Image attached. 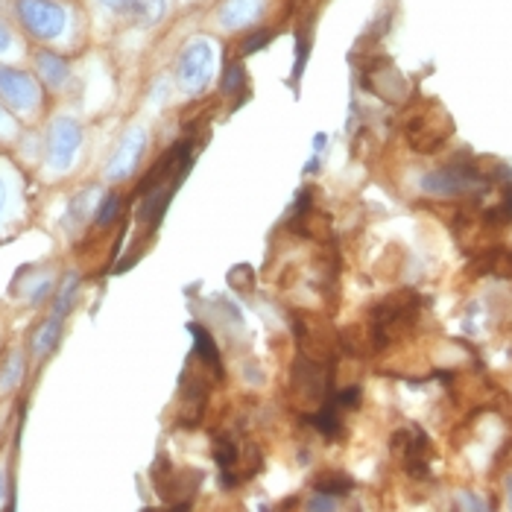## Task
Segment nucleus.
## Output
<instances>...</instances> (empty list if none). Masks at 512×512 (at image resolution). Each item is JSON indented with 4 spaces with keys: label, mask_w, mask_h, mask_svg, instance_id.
<instances>
[{
    "label": "nucleus",
    "mask_w": 512,
    "mask_h": 512,
    "mask_svg": "<svg viewBox=\"0 0 512 512\" xmlns=\"http://www.w3.org/2000/svg\"><path fill=\"white\" fill-rule=\"evenodd\" d=\"M82 147V127L74 118H56L47 129V161L50 168L67 170Z\"/></svg>",
    "instance_id": "obj_9"
},
{
    "label": "nucleus",
    "mask_w": 512,
    "mask_h": 512,
    "mask_svg": "<svg viewBox=\"0 0 512 512\" xmlns=\"http://www.w3.org/2000/svg\"><path fill=\"white\" fill-rule=\"evenodd\" d=\"M77 293H79V275L77 272H67L65 282L59 287L56 299H53V316H67L77 302Z\"/></svg>",
    "instance_id": "obj_22"
},
{
    "label": "nucleus",
    "mask_w": 512,
    "mask_h": 512,
    "mask_svg": "<svg viewBox=\"0 0 512 512\" xmlns=\"http://www.w3.org/2000/svg\"><path fill=\"white\" fill-rule=\"evenodd\" d=\"M483 223H486V226H507V223H512V188H504L501 202L483 211Z\"/></svg>",
    "instance_id": "obj_25"
},
{
    "label": "nucleus",
    "mask_w": 512,
    "mask_h": 512,
    "mask_svg": "<svg viewBox=\"0 0 512 512\" xmlns=\"http://www.w3.org/2000/svg\"><path fill=\"white\" fill-rule=\"evenodd\" d=\"M419 311H422V299L416 293H410V290L378 302L369 316L372 352H384L386 345H393L398 337H404L407 331L416 325Z\"/></svg>",
    "instance_id": "obj_1"
},
{
    "label": "nucleus",
    "mask_w": 512,
    "mask_h": 512,
    "mask_svg": "<svg viewBox=\"0 0 512 512\" xmlns=\"http://www.w3.org/2000/svg\"><path fill=\"white\" fill-rule=\"evenodd\" d=\"M152 483L161 495V501H168L173 509H188L193 495L202 486V472L197 468H185V472H173V466L168 456H159L156 466H152Z\"/></svg>",
    "instance_id": "obj_5"
},
{
    "label": "nucleus",
    "mask_w": 512,
    "mask_h": 512,
    "mask_svg": "<svg viewBox=\"0 0 512 512\" xmlns=\"http://www.w3.org/2000/svg\"><path fill=\"white\" fill-rule=\"evenodd\" d=\"M12 15L26 38L56 45L71 26V12L62 0H12Z\"/></svg>",
    "instance_id": "obj_2"
},
{
    "label": "nucleus",
    "mask_w": 512,
    "mask_h": 512,
    "mask_svg": "<svg viewBox=\"0 0 512 512\" xmlns=\"http://www.w3.org/2000/svg\"><path fill=\"white\" fill-rule=\"evenodd\" d=\"M164 15H168V0H129V6L123 9L120 18L141 26V30H149V26L161 24Z\"/></svg>",
    "instance_id": "obj_15"
},
{
    "label": "nucleus",
    "mask_w": 512,
    "mask_h": 512,
    "mask_svg": "<svg viewBox=\"0 0 512 512\" xmlns=\"http://www.w3.org/2000/svg\"><path fill=\"white\" fill-rule=\"evenodd\" d=\"M272 38H275V33L270 30V26H255V30L243 38V45H241V56H252V53L270 47V41H272Z\"/></svg>",
    "instance_id": "obj_26"
},
{
    "label": "nucleus",
    "mask_w": 512,
    "mask_h": 512,
    "mask_svg": "<svg viewBox=\"0 0 512 512\" xmlns=\"http://www.w3.org/2000/svg\"><path fill=\"white\" fill-rule=\"evenodd\" d=\"M12 47H15V30H12L9 21L0 15V56H6Z\"/></svg>",
    "instance_id": "obj_29"
},
{
    "label": "nucleus",
    "mask_w": 512,
    "mask_h": 512,
    "mask_svg": "<svg viewBox=\"0 0 512 512\" xmlns=\"http://www.w3.org/2000/svg\"><path fill=\"white\" fill-rule=\"evenodd\" d=\"M246 86V71L243 62H231L223 74V94H238Z\"/></svg>",
    "instance_id": "obj_27"
},
{
    "label": "nucleus",
    "mask_w": 512,
    "mask_h": 512,
    "mask_svg": "<svg viewBox=\"0 0 512 512\" xmlns=\"http://www.w3.org/2000/svg\"><path fill=\"white\" fill-rule=\"evenodd\" d=\"M451 118L439 106L425 108L404 123V135L416 152H436L451 138Z\"/></svg>",
    "instance_id": "obj_7"
},
{
    "label": "nucleus",
    "mask_w": 512,
    "mask_h": 512,
    "mask_svg": "<svg viewBox=\"0 0 512 512\" xmlns=\"http://www.w3.org/2000/svg\"><path fill=\"white\" fill-rule=\"evenodd\" d=\"M120 209H123L120 193H108V197H103V202L97 205V211H94V223H97V229H108V226H112L115 220L120 217Z\"/></svg>",
    "instance_id": "obj_24"
},
{
    "label": "nucleus",
    "mask_w": 512,
    "mask_h": 512,
    "mask_svg": "<svg viewBox=\"0 0 512 512\" xmlns=\"http://www.w3.org/2000/svg\"><path fill=\"white\" fill-rule=\"evenodd\" d=\"M352 477H345V475H340V472H323L320 477L313 480V489L316 492H325V495H334V497H340V495H345V492H352Z\"/></svg>",
    "instance_id": "obj_23"
},
{
    "label": "nucleus",
    "mask_w": 512,
    "mask_h": 512,
    "mask_svg": "<svg viewBox=\"0 0 512 512\" xmlns=\"http://www.w3.org/2000/svg\"><path fill=\"white\" fill-rule=\"evenodd\" d=\"M328 390H331V364H320L299 354V361L290 369V398H293V404L313 413L328 401Z\"/></svg>",
    "instance_id": "obj_3"
},
{
    "label": "nucleus",
    "mask_w": 512,
    "mask_h": 512,
    "mask_svg": "<svg viewBox=\"0 0 512 512\" xmlns=\"http://www.w3.org/2000/svg\"><path fill=\"white\" fill-rule=\"evenodd\" d=\"M97 4H100L103 9H108V12H115V15H123V9L129 6V0H97Z\"/></svg>",
    "instance_id": "obj_31"
},
{
    "label": "nucleus",
    "mask_w": 512,
    "mask_h": 512,
    "mask_svg": "<svg viewBox=\"0 0 512 512\" xmlns=\"http://www.w3.org/2000/svg\"><path fill=\"white\" fill-rule=\"evenodd\" d=\"M188 331H190V337H193V354H197L200 361L209 366L211 372H217V378H223V364H220V349H217L214 337L200 323H190Z\"/></svg>",
    "instance_id": "obj_16"
},
{
    "label": "nucleus",
    "mask_w": 512,
    "mask_h": 512,
    "mask_svg": "<svg viewBox=\"0 0 512 512\" xmlns=\"http://www.w3.org/2000/svg\"><path fill=\"white\" fill-rule=\"evenodd\" d=\"M395 454L401 456V466L413 480H425L431 477V442L419 431V427H407V431L395 434L393 439Z\"/></svg>",
    "instance_id": "obj_10"
},
{
    "label": "nucleus",
    "mask_w": 512,
    "mask_h": 512,
    "mask_svg": "<svg viewBox=\"0 0 512 512\" xmlns=\"http://www.w3.org/2000/svg\"><path fill=\"white\" fill-rule=\"evenodd\" d=\"M308 425H313L316 431H320L323 436L328 439H337L343 436V419H340V407L334 404V401H325V404L320 410H313L308 416Z\"/></svg>",
    "instance_id": "obj_18"
},
{
    "label": "nucleus",
    "mask_w": 512,
    "mask_h": 512,
    "mask_svg": "<svg viewBox=\"0 0 512 512\" xmlns=\"http://www.w3.org/2000/svg\"><path fill=\"white\" fill-rule=\"evenodd\" d=\"M0 501H4V475H0Z\"/></svg>",
    "instance_id": "obj_34"
},
{
    "label": "nucleus",
    "mask_w": 512,
    "mask_h": 512,
    "mask_svg": "<svg viewBox=\"0 0 512 512\" xmlns=\"http://www.w3.org/2000/svg\"><path fill=\"white\" fill-rule=\"evenodd\" d=\"M205 404H209V384L200 375H190L185 381V395H182V413H179V425L182 427H197L205 416Z\"/></svg>",
    "instance_id": "obj_14"
},
{
    "label": "nucleus",
    "mask_w": 512,
    "mask_h": 512,
    "mask_svg": "<svg viewBox=\"0 0 512 512\" xmlns=\"http://www.w3.org/2000/svg\"><path fill=\"white\" fill-rule=\"evenodd\" d=\"M41 97H45V91H41V79L36 74L0 65V103L18 115H30L41 106Z\"/></svg>",
    "instance_id": "obj_6"
},
{
    "label": "nucleus",
    "mask_w": 512,
    "mask_h": 512,
    "mask_svg": "<svg viewBox=\"0 0 512 512\" xmlns=\"http://www.w3.org/2000/svg\"><path fill=\"white\" fill-rule=\"evenodd\" d=\"M21 378H24V357L21 352H9L4 357V364H0V393L15 390Z\"/></svg>",
    "instance_id": "obj_21"
},
{
    "label": "nucleus",
    "mask_w": 512,
    "mask_h": 512,
    "mask_svg": "<svg viewBox=\"0 0 512 512\" xmlns=\"http://www.w3.org/2000/svg\"><path fill=\"white\" fill-rule=\"evenodd\" d=\"M507 492H509V504H512V477L507 480Z\"/></svg>",
    "instance_id": "obj_33"
},
{
    "label": "nucleus",
    "mask_w": 512,
    "mask_h": 512,
    "mask_svg": "<svg viewBox=\"0 0 512 512\" xmlns=\"http://www.w3.org/2000/svg\"><path fill=\"white\" fill-rule=\"evenodd\" d=\"M211 454H214V460L220 466V472H229V468H234V463H238L241 445H238V439H234L231 434H217Z\"/></svg>",
    "instance_id": "obj_20"
},
{
    "label": "nucleus",
    "mask_w": 512,
    "mask_h": 512,
    "mask_svg": "<svg viewBox=\"0 0 512 512\" xmlns=\"http://www.w3.org/2000/svg\"><path fill=\"white\" fill-rule=\"evenodd\" d=\"M62 340V316H50V320H45L38 328L36 334L30 340V349H33V357H38V361H45V357L56 349V343Z\"/></svg>",
    "instance_id": "obj_17"
},
{
    "label": "nucleus",
    "mask_w": 512,
    "mask_h": 512,
    "mask_svg": "<svg viewBox=\"0 0 512 512\" xmlns=\"http://www.w3.org/2000/svg\"><path fill=\"white\" fill-rule=\"evenodd\" d=\"M214 71V47L209 38H190L176 59V82L185 94L197 97L211 82Z\"/></svg>",
    "instance_id": "obj_4"
},
{
    "label": "nucleus",
    "mask_w": 512,
    "mask_h": 512,
    "mask_svg": "<svg viewBox=\"0 0 512 512\" xmlns=\"http://www.w3.org/2000/svg\"><path fill=\"white\" fill-rule=\"evenodd\" d=\"M33 74L41 79L45 88L59 91L67 86V79H71V59H67L65 53L53 50L50 45H41L33 53Z\"/></svg>",
    "instance_id": "obj_12"
},
{
    "label": "nucleus",
    "mask_w": 512,
    "mask_h": 512,
    "mask_svg": "<svg viewBox=\"0 0 512 512\" xmlns=\"http://www.w3.org/2000/svg\"><path fill=\"white\" fill-rule=\"evenodd\" d=\"M296 340H299V352L320 364H334V357L340 352V334L331 331V325L323 316L296 320Z\"/></svg>",
    "instance_id": "obj_8"
},
{
    "label": "nucleus",
    "mask_w": 512,
    "mask_h": 512,
    "mask_svg": "<svg viewBox=\"0 0 512 512\" xmlns=\"http://www.w3.org/2000/svg\"><path fill=\"white\" fill-rule=\"evenodd\" d=\"M147 149V132L141 127H132L127 135L120 138L118 149L112 152V159L106 164V176L112 179V182H123V179H129L138 164H141V156Z\"/></svg>",
    "instance_id": "obj_11"
},
{
    "label": "nucleus",
    "mask_w": 512,
    "mask_h": 512,
    "mask_svg": "<svg viewBox=\"0 0 512 512\" xmlns=\"http://www.w3.org/2000/svg\"><path fill=\"white\" fill-rule=\"evenodd\" d=\"M0 118H4V115H0Z\"/></svg>",
    "instance_id": "obj_35"
},
{
    "label": "nucleus",
    "mask_w": 512,
    "mask_h": 512,
    "mask_svg": "<svg viewBox=\"0 0 512 512\" xmlns=\"http://www.w3.org/2000/svg\"><path fill=\"white\" fill-rule=\"evenodd\" d=\"M4 202H6V188H4V182H0V209H4Z\"/></svg>",
    "instance_id": "obj_32"
},
{
    "label": "nucleus",
    "mask_w": 512,
    "mask_h": 512,
    "mask_svg": "<svg viewBox=\"0 0 512 512\" xmlns=\"http://www.w3.org/2000/svg\"><path fill=\"white\" fill-rule=\"evenodd\" d=\"M334 507H337L334 495H325V492H316L308 501V509H334Z\"/></svg>",
    "instance_id": "obj_30"
},
{
    "label": "nucleus",
    "mask_w": 512,
    "mask_h": 512,
    "mask_svg": "<svg viewBox=\"0 0 512 512\" xmlns=\"http://www.w3.org/2000/svg\"><path fill=\"white\" fill-rule=\"evenodd\" d=\"M475 272L480 275H512V252L509 249H486L475 258Z\"/></svg>",
    "instance_id": "obj_19"
},
{
    "label": "nucleus",
    "mask_w": 512,
    "mask_h": 512,
    "mask_svg": "<svg viewBox=\"0 0 512 512\" xmlns=\"http://www.w3.org/2000/svg\"><path fill=\"white\" fill-rule=\"evenodd\" d=\"M261 15H264V0H223V6L217 9L220 26L231 33L255 30Z\"/></svg>",
    "instance_id": "obj_13"
},
{
    "label": "nucleus",
    "mask_w": 512,
    "mask_h": 512,
    "mask_svg": "<svg viewBox=\"0 0 512 512\" xmlns=\"http://www.w3.org/2000/svg\"><path fill=\"white\" fill-rule=\"evenodd\" d=\"M331 401L340 407V410H357L361 407V386H345V390H337L334 395H331Z\"/></svg>",
    "instance_id": "obj_28"
}]
</instances>
